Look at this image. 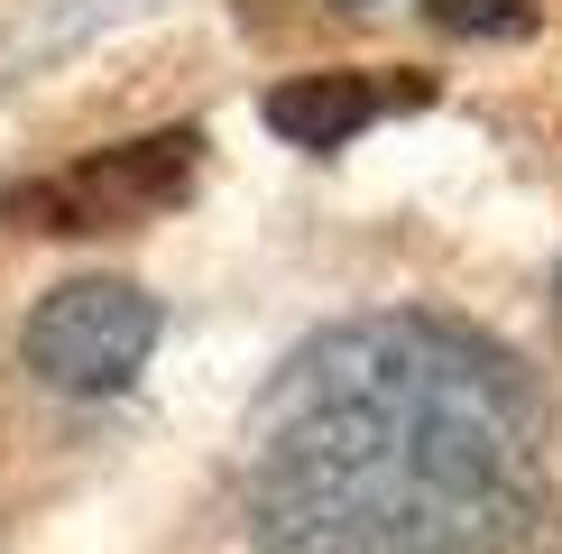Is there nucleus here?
Returning a JSON list of instances; mask_svg holds the SVG:
<instances>
[{
	"label": "nucleus",
	"instance_id": "obj_1",
	"mask_svg": "<svg viewBox=\"0 0 562 554\" xmlns=\"http://www.w3.org/2000/svg\"><path fill=\"white\" fill-rule=\"evenodd\" d=\"M535 518L544 398L452 314L333 323L249 407V554H526Z\"/></svg>",
	"mask_w": 562,
	"mask_h": 554
},
{
	"label": "nucleus",
	"instance_id": "obj_2",
	"mask_svg": "<svg viewBox=\"0 0 562 554\" xmlns=\"http://www.w3.org/2000/svg\"><path fill=\"white\" fill-rule=\"evenodd\" d=\"M157 323H167L157 296L130 287V277H65V287L29 314L19 361H29V379L65 388V398H111V388H130L138 369H148Z\"/></svg>",
	"mask_w": 562,
	"mask_h": 554
},
{
	"label": "nucleus",
	"instance_id": "obj_3",
	"mask_svg": "<svg viewBox=\"0 0 562 554\" xmlns=\"http://www.w3.org/2000/svg\"><path fill=\"white\" fill-rule=\"evenodd\" d=\"M194 148H203L194 130L130 138V148H102V157H83V167H65V176L29 185L10 213H19V222H37V231H121V222H138V213H157V203H176V195H184V176H194Z\"/></svg>",
	"mask_w": 562,
	"mask_h": 554
},
{
	"label": "nucleus",
	"instance_id": "obj_4",
	"mask_svg": "<svg viewBox=\"0 0 562 554\" xmlns=\"http://www.w3.org/2000/svg\"><path fill=\"white\" fill-rule=\"evenodd\" d=\"M434 75H379V65H333V75H295L268 92V130L286 148H350L387 111H425Z\"/></svg>",
	"mask_w": 562,
	"mask_h": 554
},
{
	"label": "nucleus",
	"instance_id": "obj_5",
	"mask_svg": "<svg viewBox=\"0 0 562 554\" xmlns=\"http://www.w3.org/2000/svg\"><path fill=\"white\" fill-rule=\"evenodd\" d=\"M425 10H434L442 37H498V46L544 29V10H535V0H425Z\"/></svg>",
	"mask_w": 562,
	"mask_h": 554
},
{
	"label": "nucleus",
	"instance_id": "obj_6",
	"mask_svg": "<svg viewBox=\"0 0 562 554\" xmlns=\"http://www.w3.org/2000/svg\"><path fill=\"white\" fill-rule=\"evenodd\" d=\"M553 323H562V287H553Z\"/></svg>",
	"mask_w": 562,
	"mask_h": 554
},
{
	"label": "nucleus",
	"instance_id": "obj_7",
	"mask_svg": "<svg viewBox=\"0 0 562 554\" xmlns=\"http://www.w3.org/2000/svg\"><path fill=\"white\" fill-rule=\"evenodd\" d=\"M350 10H369V0H350Z\"/></svg>",
	"mask_w": 562,
	"mask_h": 554
}]
</instances>
